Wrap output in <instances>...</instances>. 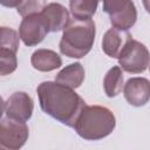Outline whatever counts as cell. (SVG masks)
I'll return each instance as SVG.
<instances>
[{
    "mask_svg": "<svg viewBox=\"0 0 150 150\" xmlns=\"http://www.w3.org/2000/svg\"><path fill=\"white\" fill-rule=\"evenodd\" d=\"M36 93L40 107L47 115L74 128L86 102L73 88L56 81H45L38 86Z\"/></svg>",
    "mask_w": 150,
    "mask_h": 150,
    "instance_id": "obj_1",
    "label": "cell"
},
{
    "mask_svg": "<svg viewBox=\"0 0 150 150\" xmlns=\"http://www.w3.org/2000/svg\"><path fill=\"white\" fill-rule=\"evenodd\" d=\"M95 34V22L91 19L74 18L63 28V34L59 43L60 52L68 57L81 59L91 50Z\"/></svg>",
    "mask_w": 150,
    "mask_h": 150,
    "instance_id": "obj_2",
    "label": "cell"
},
{
    "mask_svg": "<svg viewBox=\"0 0 150 150\" xmlns=\"http://www.w3.org/2000/svg\"><path fill=\"white\" fill-rule=\"evenodd\" d=\"M116 127L112 111L102 105H84L76 120V134L87 141H97L110 135Z\"/></svg>",
    "mask_w": 150,
    "mask_h": 150,
    "instance_id": "obj_3",
    "label": "cell"
},
{
    "mask_svg": "<svg viewBox=\"0 0 150 150\" xmlns=\"http://www.w3.org/2000/svg\"><path fill=\"white\" fill-rule=\"evenodd\" d=\"M120 67L132 74L143 73L150 63V53L148 48L132 38L125 43L118 55Z\"/></svg>",
    "mask_w": 150,
    "mask_h": 150,
    "instance_id": "obj_4",
    "label": "cell"
},
{
    "mask_svg": "<svg viewBox=\"0 0 150 150\" xmlns=\"http://www.w3.org/2000/svg\"><path fill=\"white\" fill-rule=\"evenodd\" d=\"M103 11L109 14L112 27L128 30L137 20V9L131 0H102Z\"/></svg>",
    "mask_w": 150,
    "mask_h": 150,
    "instance_id": "obj_5",
    "label": "cell"
},
{
    "mask_svg": "<svg viewBox=\"0 0 150 150\" xmlns=\"http://www.w3.org/2000/svg\"><path fill=\"white\" fill-rule=\"evenodd\" d=\"M29 129L25 121L4 117L0 123V146L2 149L18 150L28 139Z\"/></svg>",
    "mask_w": 150,
    "mask_h": 150,
    "instance_id": "obj_6",
    "label": "cell"
},
{
    "mask_svg": "<svg viewBox=\"0 0 150 150\" xmlns=\"http://www.w3.org/2000/svg\"><path fill=\"white\" fill-rule=\"evenodd\" d=\"M48 33V26L45 19L42 18L41 13L25 16L19 27L20 39L28 47L36 46L42 42Z\"/></svg>",
    "mask_w": 150,
    "mask_h": 150,
    "instance_id": "obj_7",
    "label": "cell"
},
{
    "mask_svg": "<svg viewBox=\"0 0 150 150\" xmlns=\"http://www.w3.org/2000/svg\"><path fill=\"white\" fill-rule=\"evenodd\" d=\"M2 109L6 116L26 122L32 117L34 103L27 93L16 91L4 101Z\"/></svg>",
    "mask_w": 150,
    "mask_h": 150,
    "instance_id": "obj_8",
    "label": "cell"
},
{
    "mask_svg": "<svg viewBox=\"0 0 150 150\" xmlns=\"http://www.w3.org/2000/svg\"><path fill=\"white\" fill-rule=\"evenodd\" d=\"M123 94L130 105L143 107L150 100V81L145 77H131L124 84Z\"/></svg>",
    "mask_w": 150,
    "mask_h": 150,
    "instance_id": "obj_9",
    "label": "cell"
},
{
    "mask_svg": "<svg viewBox=\"0 0 150 150\" xmlns=\"http://www.w3.org/2000/svg\"><path fill=\"white\" fill-rule=\"evenodd\" d=\"M41 15L45 19L49 32L62 30L69 22L68 9L57 2H50L41 11Z\"/></svg>",
    "mask_w": 150,
    "mask_h": 150,
    "instance_id": "obj_10",
    "label": "cell"
},
{
    "mask_svg": "<svg viewBox=\"0 0 150 150\" xmlns=\"http://www.w3.org/2000/svg\"><path fill=\"white\" fill-rule=\"evenodd\" d=\"M132 36L127 30H121L115 27L108 29L102 39V50L109 56L117 59L125 43Z\"/></svg>",
    "mask_w": 150,
    "mask_h": 150,
    "instance_id": "obj_11",
    "label": "cell"
},
{
    "mask_svg": "<svg viewBox=\"0 0 150 150\" xmlns=\"http://www.w3.org/2000/svg\"><path fill=\"white\" fill-rule=\"evenodd\" d=\"M30 63L39 71H52L62 66V60L56 52L41 48L32 54Z\"/></svg>",
    "mask_w": 150,
    "mask_h": 150,
    "instance_id": "obj_12",
    "label": "cell"
},
{
    "mask_svg": "<svg viewBox=\"0 0 150 150\" xmlns=\"http://www.w3.org/2000/svg\"><path fill=\"white\" fill-rule=\"evenodd\" d=\"M55 81L73 89L79 88L84 81V68L79 62L66 66L57 73Z\"/></svg>",
    "mask_w": 150,
    "mask_h": 150,
    "instance_id": "obj_13",
    "label": "cell"
},
{
    "mask_svg": "<svg viewBox=\"0 0 150 150\" xmlns=\"http://www.w3.org/2000/svg\"><path fill=\"white\" fill-rule=\"evenodd\" d=\"M103 88L108 97H115L122 91L123 73L120 66H115L107 71L103 80Z\"/></svg>",
    "mask_w": 150,
    "mask_h": 150,
    "instance_id": "obj_14",
    "label": "cell"
},
{
    "mask_svg": "<svg viewBox=\"0 0 150 150\" xmlns=\"http://www.w3.org/2000/svg\"><path fill=\"white\" fill-rule=\"evenodd\" d=\"M101 0H69V8L74 18L91 19Z\"/></svg>",
    "mask_w": 150,
    "mask_h": 150,
    "instance_id": "obj_15",
    "label": "cell"
},
{
    "mask_svg": "<svg viewBox=\"0 0 150 150\" xmlns=\"http://www.w3.org/2000/svg\"><path fill=\"white\" fill-rule=\"evenodd\" d=\"M16 53L11 49L0 48V74L2 76L12 74L16 69Z\"/></svg>",
    "mask_w": 150,
    "mask_h": 150,
    "instance_id": "obj_16",
    "label": "cell"
},
{
    "mask_svg": "<svg viewBox=\"0 0 150 150\" xmlns=\"http://www.w3.org/2000/svg\"><path fill=\"white\" fill-rule=\"evenodd\" d=\"M20 34L16 33V30L8 28V27H1V34H0V48L11 49L13 52H18L19 43H20Z\"/></svg>",
    "mask_w": 150,
    "mask_h": 150,
    "instance_id": "obj_17",
    "label": "cell"
},
{
    "mask_svg": "<svg viewBox=\"0 0 150 150\" xmlns=\"http://www.w3.org/2000/svg\"><path fill=\"white\" fill-rule=\"evenodd\" d=\"M46 6V0H22V2L16 7L18 13L25 18L32 14L41 13Z\"/></svg>",
    "mask_w": 150,
    "mask_h": 150,
    "instance_id": "obj_18",
    "label": "cell"
},
{
    "mask_svg": "<svg viewBox=\"0 0 150 150\" xmlns=\"http://www.w3.org/2000/svg\"><path fill=\"white\" fill-rule=\"evenodd\" d=\"M1 5L5 6V7H9V8H13V7H18L22 0H0Z\"/></svg>",
    "mask_w": 150,
    "mask_h": 150,
    "instance_id": "obj_19",
    "label": "cell"
},
{
    "mask_svg": "<svg viewBox=\"0 0 150 150\" xmlns=\"http://www.w3.org/2000/svg\"><path fill=\"white\" fill-rule=\"evenodd\" d=\"M142 2H143V6H144L145 11L150 14V0H142Z\"/></svg>",
    "mask_w": 150,
    "mask_h": 150,
    "instance_id": "obj_20",
    "label": "cell"
},
{
    "mask_svg": "<svg viewBox=\"0 0 150 150\" xmlns=\"http://www.w3.org/2000/svg\"><path fill=\"white\" fill-rule=\"evenodd\" d=\"M149 68H150V66H149Z\"/></svg>",
    "mask_w": 150,
    "mask_h": 150,
    "instance_id": "obj_21",
    "label": "cell"
}]
</instances>
